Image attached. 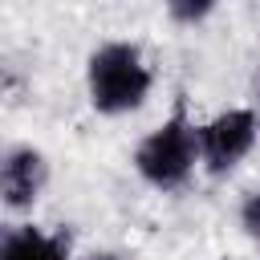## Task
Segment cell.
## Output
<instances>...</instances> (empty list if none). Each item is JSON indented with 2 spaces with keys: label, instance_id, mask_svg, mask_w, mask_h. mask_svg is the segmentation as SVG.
<instances>
[{
  "label": "cell",
  "instance_id": "obj_1",
  "mask_svg": "<svg viewBox=\"0 0 260 260\" xmlns=\"http://www.w3.org/2000/svg\"><path fill=\"white\" fill-rule=\"evenodd\" d=\"M85 81H89V102L93 110L102 114H126V110H138L150 93V69L138 53V45H126V41H110L102 45L93 57H89V69H85Z\"/></svg>",
  "mask_w": 260,
  "mask_h": 260
},
{
  "label": "cell",
  "instance_id": "obj_2",
  "mask_svg": "<svg viewBox=\"0 0 260 260\" xmlns=\"http://www.w3.org/2000/svg\"><path fill=\"white\" fill-rule=\"evenodd\" d=\"M199 158H203L199 154V126H191L183 106H175V114L142 138V146L134 154V167L146 183L167 191V187H183Z\"/></svg>",
  "mask_w": 260,
  "mask_h": 260
},
{
  "label": "cell",
  "instance_id": "obj_3",
  "mask_svg": "<svg viewBox=\"0 0 260 260\" xmlns=\"http://www.w3.org/2000/svg\"><path fill=\"white\" fill-rule=\"evenodd\" d=\"M256 130H260V118L256 110L240 106V110H223L215 114L207 126H199V154L207 162L211 175H223L232 171L256 142Z\"/></svg>",
  "mask_w": 260,
  "mask_h": 260
},
{
  "label": "cell",
  "instance_id": "obj_4",
  "mask_svg": "<svg viewBox=\"0 0 260 260\" xmlns=\"http://www.w3.org/2000/svg\"><path fill=\"white\" fill-rule=\"evenodd\" d=\"M49 179V162L41 150L32 146H12L4 154V167H0V191H4V203L12 211H24L37 203L41 187Z\"/></svg>",
  "mask_w": 260,
  "mask_h": 260
},
{
  "label": "cell",
  "instance_id": "obj_5",
  "mask_svg": "<svg viewBox=\"0 0 260 260\" xmlns=\"http://www.w3.org/2000/svg\"><path fill=\"white\" fill-rule=\"evenodd\" d=\"M0 260H69V248H65V240L45 236L37 228H16L4 236Z\"/></svg>",
  "mask_w": 260,
  "mask_h": 260
},
{
  "label": "cell",
  "instance_id": "obj_6",
  "mask_svg": "<svg viewBox=\"0 0 260 260\" xmlns=\"http://www.w3.org/2000/svg\"><path fill=\"white\" fill-rule=\"evenodd\" d=\"M240 223H244L248 236H260V191H252V195L244 199V207H240Z\"/></svg>",
  "mask_w": 260,
  "mask_h": 260
},
{
  "label": "cell",
  "instance_id": "obj_7",
  "mask_svg": "<svg viewBox=\"0 0 260 260\" xmlns=\"http://www.w3.org/2000/svg\"><path fill=\"white\" fill-rule=\"evenodd\" d=\"M207 12H211L207 0H199V4H171V16H175V20H199V16H207Z\"/></svg>",
  "mask_w": 260,
  "mask_h": 260
},
{
  "label": "cell",
  "instance_id": "obj_8",
  "mask_svg": "<svg viewBox=\"0 0 260 260\" xmlns=\"http://www.w3.org/2000/svg\"><path fill=\"white\" fill-rule=\"evenodd\" d=\"M89 260H122V256H114V252H93Z\"/></svg>",
  "mask_w": 260,
  "mask_h": 260
}]
</instances>
